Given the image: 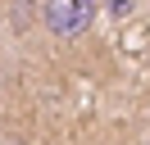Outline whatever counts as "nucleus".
<instances>
[{"label": "nucleus", "mask_w": 150, "mask_h": 145, "mask_svg": "<svg viewBox=\"0 0 150 145\" xmlns=\"http://www.w3.org/2000/svg\"><path fill=\"white\" fill-rule=\"evenodd\" d=\"M137 145H150V136H146V141H137Z\"/></svg>", "instance_id": "obj_4"}, {"label": "nucleus", "mask_w": 150, "mask_h": 145, "mask_svg": "<svg viewBox=\"0 0 150 145\" xmlns=\"http://www.w3.org/2000/svg\"><path fill=\"white\" fill-rule=\"evenodd\" d=\"M109 9H114V14H127V9H132V0H114Z\"/></svg>", "instance_id": "obj_2"}, {"label": "nucleus", "mask_w": 150, "mask_h": 145, "mask_svg": "<svg viewBox=\"0 0 150 145\" xmlns=\"http://www.w3.org/2000/svg\"><path fill=\"white\" fill-rule=\"evenodd\" d=\"M96 18H100V0H41V32L59 50H77L91 41Z\"/></svg>", "instance_id": "obj_1"}, {"label": "nucleus", "mask_w": 150, "mask_h": 145, "mask_svg": "<svg viewBox=\"0 0 150 145\" xmlns=\"http://www.w3.org/2000/svg\"><path fill=\"white\" fill-rule=\"evenodd\" d=\"M146 113H150V100H146Z\"/></svg>", "instance_id": "obj_5"}, {"label": "nucleus", "mask_w": 150, "mask_h": 145, "mask_svg": "<svg viewBox=\"0 0 150 145\" xmlns=\"http://www.w3.org/2000/svg\"><path fill=\"white\" fill-rule=\"evenodd\" d=\"M0 145H23V141H0Z\"/></svg>", "instance_id": "obj_3"}]
</instances>
